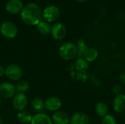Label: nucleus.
<instances>
[{
  "instance_id": "25",
  "label": "nucleus",
  "mask_w": 125,
  "mask_h": 124,
  "mask_svg": "<svg viewBox=\"0 0 125 124\" xmlns=\"http://www.w3.org/2000/svg\"><path fill=\"white\" fill-rule=\"evenodd\" d=\"M91 81H92V84H93L94 86L99 87V86H100V85H101V82H100V79H99L98 77H95V76H92V77H91Z\"/></svg>"
},
{
  "instance_id": "26",
  "label": "nucleus",
  "mask_w": 125,
  "mask_h": 124,
  "mask_svg": "<svg viewBox=\"0 0 125 124\" xmlns=\"http://www.w3.org/2000/svg\"><path fill=\"white\" fill-rule=\"evenodd\" d=\"M119 80H120V82H121L122 84L125 85V73H123V74H122V75H120V77H119Z\"/></svg>"
},
{
  "instance_id": "21",
  "label": "nucleus",
  "mask_w": 125,
  "mask_h": 124,
  "mask_svg": "<svg viewBox=\"0 0 125 124\" xmlns=\"http://www.w3.org/2000/svg\"><path fill=\"white\" fill-rule=\"evenodd\" d=\"M31 107L34 111L41 112L44 110L45 105L43 101L40 98H35L31 102Z\"/></svg>"
},
{
  "instance_id": "8",
  "label": "nucleus",
  "mask_w": 125,
  "mask_h": 124,
  "mask_svg": "<svg viewBox=\"0 0 125 124\" xmlns=\"http://www.w3.org/2000/svg\"><path fill=\"white\" fill-rule=\"evenodd\" d=\"M28 99L25 94L18 93L13 96L12 105L15 109L18 111H23L27 106Z\"/></svg>"
},
{
  "instance_id": "12",
  "label": "nucleus",
  "mask_w": 125,
  "mask_h": 124,
  "mask_svg": "<svg viewBox=\"0 0 125 124\" xmlns=\"http://www.w3.org/2000/svg\"><path fill=\"white\" fill-rule=\"evenodd\" d=\"M113 109L118 113L125 112V95L119 94L115 96L112 103Z\"/></svg>"
},
{
  "instance_id": "23",
  "label": "nucleus",
  "mask_w": 125,
  "mask_h": 124,
  "mask_svg": "<svg viewBox=\"0 0 125 124\" xmlns=\"http://www.w3.org/2000/svg\"><path fill=\"white\" fill-rule=\"evenodd\" d=\"M117 121L116 118L110 114L106 115L105 117L103 118L101 124H117Z\"/></svg>"
},
{
  "instance_id": "9",
  "label": "nucleus",
  "mask_w": 125,
  "mask_h": 124,
  "mask_svg": "<svg viewBox=\"0 0 125 124\" xmlns=\"http://www.w3.org/2000/svg\"><path fill=\"white\" fill-rule=\"evenodd\" d=\"M45 108L49 111L56 112L62 107V102L59 98L56 96H51L45 100L44 102Z\"/></svg>"
},
{
  "instance_id": "24",
  "label": "nucleus",
  "mask_w": 125,
  "mask_h": 124,
  "mask_svg": "<svg viewBox=\"0 0 125 124\" xmlns=\"http://www.w3.org/2000/svg\"><path fill=\"white\" fill-rule=\"evenodd\" d=\"M112 92L116 96L119 95V94H122V86H119V85H115V86H114L113 88H112Z\"/></svg>"
},
{
  "instance_id": "5",
  "label": "nucleus",
  "mask_w": 125,
  "mask_h": 124,
  "mask_svg": "<svg viewBox=\"0 0 125 124\" xmlns=\"http://www.w3.org/2000/svg\"><path fill=\"white\" fill-rule=\"evenodd\" d=\"M6 76L12 81L19 80L23 75L22 69L16 64H10L5 69Z\"/></svg>"
},
{
  "instance_id": "11",
  "label": "nucleus",
  "mask_w": 125,
  "mask_h": 124,
  "mask_svg": "<svg viewBox=\"0 0 125 124\" xmlns=\"http://www.w3.org/2000/svg\"><path fill=\"white\" fill-rule=\"evenodd\" d=\"M23 7L21 0H9L6 4V10L10 14H17L21 12Z\"/></svg>"
},
{
  "instance_id": "3",
  "label": "nucleus",
  "mask_w": 125,
  "mask_h": 124,
  "mask_svg": "<svg viewBox=\"0 0 125 124\" xmlns=\"http://www.w3.org/2000/svg\"><path fill=\"white\" fill-rule=\"evenodd\" d=\"M60 15V10L57 6L50 5L45 7L42 12V18L48 23L56 20Z\"/></svg>"
},
{
  "instance_id": "15",
  "label": "nucleus",
  "mask_w": 125,
  "mask_h": 124,
  "mask_svg": "<svg viewBox=\"0 0 125 124\" xmlns=\"http://www.w3.org/2000/svg\"><path fill=\"white\" fill-rule=\"evenodd\" d=\"M94 110H95L96 114L98 116L103 118L106 115H108V105L105 102H98L95 105Z\"/></svg>"
},
{
  "instance_id": "14",
  "label": "nucleus",
  "mask_w": 125,
  "mask_h": 124,
  "mask_svg": "<svg viewBox=\"0 0 125 124\" xmlns=\"http://www.w3.org/2000/svg\"><path fill=\"white\" fill-rule=\"evenodd\" d=\"M31 124H53L52 120L44 113H38L32 117Z\"/></svg>"
},
{
  "instance_id": "29",
  "label": "nucleus",
  "mask_w": 125,
  "mask_h": 124,
  "mask_svg": "<svg viewBox=\"0 0 125 124\" xmlns=\"http://www.w3.org/2000/svg\"><path fill=\"white\" fill-rule=\"evenodd\" d=\"M77 1H84L86 0H77Z\"/></svg>"
},
{
  "instance_id": "7",
  "label": "nucleus",
  "mask_w": 125,
  "mask_h": 124,
  "mask_svg": "<svg viewBox=\"0 0 125 124\" xmlns=\"http://www.w3.org/2000/svg\"><path fill=\"white\" fill-rule=\"evenodd\" d=\"M51 36L57 40L62 39L65 37L67 34V29L64 24L61 23H56L51 26Z\"/></svg>"
},
{
  "instance_id": "18",
  "label": "nucleus",
  "mask_w": 125,
  "mask_h": 124,
  "mask_svg": "<svg viewBox=\"0 0 125 124\" xmlns=\"http://www.w3.org/2000/svg\"><path fill=\"white\" fill-rule=\"evenodd\" d=\"M89 62L84 58H78L75 63V67L79 72H85L89 69Z\"/></svg>"
},
{
  "instance_id": "22",
  "label": "nucleus",
  "mask_w": 125,
  "mask_h": 124,
  "mask_svg": "<svg viewBox=\"0 0 125 124\" xmlns=\"http://www.w3.org/2000/svg\"><path fill=\"white\" fill-rule=\"evenodd\" d=\"M15 87L16 91H18L19 93L23 94L24 92H26L29 89V85L26 80H20L16 83Z\"/></svg>"
},
{
  "instance_id": "17",
  "label": "nucleus",
  "mask_w": 125,
  "mask_h": 124,
  "mask_svg": "<svg viewBox=\"0 0 125 124\" xmlns=\"http://www.w3.org/2000/svg\"><path fill=\"white\" fill-rule=\"evenodd\" d=\"M98 57V51L94 48H88L86 50L83 58L88 62H93Z\"/></svg>"
},
{
  "instance_id": "1",
  "label": "nucleus",
  "mask_w": 125,
  "mask_h": 124,
  "mask_svg": "<svg viewBox=\"0 0 125 124\" xmlns=\"http://www.w3.org/2000/svg\"><path fill=\"white\" fill-rule=\"evenodd\" d=\"M21 12L22 20L28 25L35 26L42 21V12L40 7L35 3L25 5Z\"/></svg>"
},
{
  "instance_id": "27",
  "label": "nucleus",
  "mask_w": 125,
  "mask_h": 124,
  "mask_svg": "<svg viewBox=\"0 0 125 124\" xmlns=\"http://www.w3.org/2000/svg\"><path fill=\"white\" fill-rule=\"evenodd\" d=\"M4 74H5V69L1 65H0V77H2Z\"/></svg>"
},
{
  "instance_id": "2",
  "label": "nucleus",
  "mask_w": 125,
  "mask_h": 124,
  "mask_svg": "<svg viewBox=\"0 0 125 124\" xmlns=\"http://www.w3.org/2000/svg\"><path fill=\"white\" fill-rule=\"evenodd\" d=\"M59 55L65 61H70L77 56L78 49L75 43L67 42L64 43L59 48Z\"/></svg>"
},
{
  "instance_id": "6",
  "label": "nucleus",
  "mask_w": 125,
  "mask_h": 124,
  "mask_svg": "<svg viewBox=\"0 0 125 124\" xmlns=\"http://www.w3.org/2000/svg\"><path fill=\"white\" fill-rule=\"evenodd\" d=\"M15 94L16 89L14 85L7 82H4L0 84V96L6 99H10Z\"/></svg>"
},
{
  "instance_id": "20",
  "label": "nucleus",
  "mask_w": 125,
  "mask_h": 124,
  "mask_svg": "<svg viewBox=\"0 0 125 124\" xmlns=\"http://www.w3.org/2000/svg\"><path fill=\"white\" fill-rule=\"evenodd\" d=\"M18 120L21 124H26L29 123H31V120H32V116L31 115L28 113L27 111H21L20 113H18V115H17Z\"/></svg>"
},
{
  "instance_id": "10",
  "label": "nucleus",
  "mask_w": 125,
  "mask_h": 124,
  "mask_svg": "<svg viewBox=\"0 0 125 124\" xmlns=\"http://www.w3.org/2000/svg\"><path fill=\"white\" fill-rule=\"evenodd\" d=\"M70 118L68 114L62 110L54 112L52 117V122L54 124H69Z\"/></svg>"
},
{
  "instance_id": "16",
  "label": "nucleus",
  "mask_w": 125,
  "mask_h": 124,
  "mask_svg": "<svg viewBox=\"0 0 125 124\" xmlns=\"http://www.w3.org/2000/svg\"><path fill=\"white\" fill-rule=\"evenodd\" d=\"M76 46H77V49H78V53H77V56L76 57L78 58H83L84 54H85L86 50L88 49L87 44L86 43V42L83 39H80L78 40Z\"/></svg>"
},
{
  "instance_id": "19",
  "label": "nucleus",
  "mask_w": 125,
  "mask_h": 124,
  "mask_svg": "<svg viewBox=\"0 0 125 124\" xmlns=\"http://www.w3.org/2000/svg\"><path fill=\"white\" fill-rule=\"evenodd\" d=\"M37 26V30L41 34L47 35L48 34H51V26L49 24V23L46 21H40Z\"/></svg>"
},
{
  "instance_id": "13",
  "label": "nucleus",
  "mask_w": 125,
  "mask_h": 124,
  "mask_svg": "<svg viewBox=\"0 0 125 124\" xmlns=\"http://www.w3.org/2000/svg\"><path fill=\"white\" fill-rule=\"evenodd\" d=\"M89 117L87 114L83 112H77L73 114L70 120V124H89Z\"/></svg>"
},
{
  "instance_id": "4",
  "label": "nucleus",
  "mask_w": 125,
  "mask_h": 124,
  "mask_svg": "<svg viewBox=\"0 0 125 124\" xmlns=\"http://www.w3.org/2000/svg\"><path fill=\"white\" fill-rule=\"evenodd\" d=\"M1 34L8 39H12L16 37L18 34V28L16 25L10 21L4 22L0 28Z\"/></svg>"
},
{
  "instance_id": "28",
  "label": "nucleus",
  "mask_w": 125,
  "mask_h": 124,
  "mask_svg": "<svg viewBox=\"0 0 125 124\" xmlns=\"http://www.w3.org/2000/svg\"><path fill=\"white\" fill-rule=\"evenodd\" d=\"M0 124H3V121H2V119L0 118Z\"/></svg>"
},
{
  "instance_id": "30",
  "label": "nucleus",
  "mask_w": 125,
  "mask_h": 124,
  "mask_svg": "<svg viewBox=\"0 0 125 124\" xmlns=\"http://www.w3.org/2000/svg\"><path fill=\"white\" fill-rule=\"evenodd\" d=\"M0 105H1V99H0Z\"/></svg>"
}]
</instances>
